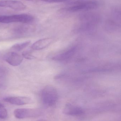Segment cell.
Instances as JSON below:
<instances>
[{
	"label": "cell",
	"mask_w": 121,
	"mask_h": 121,
	"mask_svg": "<svg viewBox=\"0 0 121 121\" xmlns=\"http://www.w3.org/2000/svg\"><path fill=\"white\" fill-rule=\"evenodd\" d=\"M80 20V24L77 29L78 31H87L94 29L99 23L100 17L95 13H86L81 15Z\"/></svg>",
	"instance_id": "obj_1"
},
{
	"label": "cell",
	"mask_w": 121,
	"mask_h": 121,
	"mask_svg": "<svg viewBox=\"0 0 121 121\" xmlns=\"http://www.w3.org/2000/svg\"><path fill=\"white\" fill-rule=\"evenodd\" d=\"M53 39L51 38H45L39 39L35 42L31 48L34 50H40L43 49L48 46L53 42Z\"/></svg>",
	"instance_id": "obj_11"
},
{
	"label": "cell",
	"mask_w": 121,
	"mask_h": 121,
	"mask_svg": "<svg viewBox=\"0 0 121 121\" xmlns=\"http://www.w3.org/2000/svg\"><path fill=\"white\" fill-rule=\"evenodd\" d=\"M63 113L66 115L78 116L82 115L84 113L83 108L71 104H67L63 109Z\"/></svg>",
	"instance_id": "obj_8"
},
{
	"label": "cell",
	"mask_w": 121,
	"mask_h": 121,
	"mask_svg": "<svg viewBox=\"0 0 121 121\" xmlns=\"http://www.w3.org/2000/svg\"><path fill=\"white\" fill-rule=\"evenodd\" d=\"M22 56L14 52H11L6 54L4 58L6 62L13 66H17L20 65L23 60Z\"/></svg>",
	"instance_id": "obj_7"
},
{
	"label": "cell",
	"mask_w": 121,
	"mask_h": 121,
	"mask_svg": "<svg viewBox=\"0 0 121 121\" xmlns=\"http://www.w3.org/2000/svg\"><path fill=\"white\" fill-rule=\"evenodd\" d=\"M76 51V47H73L66 51L54 56L53 60L57 61H64L70 59L74 55Z\"/></svg>",
	"instance_id": "obj_10"
},
{
	"label": "cell",
	"mask_w": 121,
	"mask_h": 121,
	"mask_svg": "<svg viewBox=\"0 0 121 121\" xmlns=\"http://www.w3.org/2000/svg\"><path fill=\"white\" fill-rule=\"evenodd\" d=\"M0 7L8 8L19 11L24 10L26 8L23 3L14 0H0Z\"/></svg>",
	"instance_id": "obj_6"
},
{
	"label": "cell",
	"mask_w": 121,
	"mask_h": 121,
	"mask_svg": "<svg viewBox=\"0 0 121 121\" xmlns=\"http://www.w3.org/2000/svg\"><path fill=\"white\" fill-rule=\"evenodd\" d=\"M15 117L19 119L33 118L40 116L42 112L40 110L33 108H18L14 112Z\"/></svg>",
	"instance_id": "obj_5"
},
{
	"label": "cell",
	"mask_w": 121,
	"mask_h": 121,
	"mask_svg": "<svg viewBox=\"0 0 121 121\" xmlns=\"http://www.w3.org/2000/svg\"><path fill=\"white\" fill-rule=\"evenodd\" d=\"M41 0L46 2L49 3L63 2L67 1V0Z\"/></svg>",
	"instance_id": "obj_17"
},
{
	"label": "cell",
	"mask_w": 121,
	"mask_h": 121,
	"mask_svg": "<svg viewBox=\"0 0 121 121\" xmlns=\"http://www.w3.org/2000/svg\"><path fill=\"white\" fill-rule=\"evenodd\" d=\"M58 98V92L52 86H46L42 91V100L43 104L47 107H51L55 104Z\"/></svg>",
	"instance_id": "obj_2"
},
{
	"label": "cell",
	"mask_w": 121,
	"mask_h": 121,
	"mask_svg": "<svg viewBox=\"0 0 121 121\" xmlns=\"http://www.w3.org/2000/svg\"></svg>",
	"instance_id": "obj_18"
},
{
	"label": "cell",
	"mask_w": 121,
	"mask_h": 121,
	"mask_svg": "<svg viewBox=\"0 0 121 121\" xmlns=\"http://www.w3.org/2000/svg\"><path fill=\"white\" fill-rule=\"evenodd\" d=\"M105 29L109 32H114L118 28V25L114 21L112 20H108L105 23Z\"/></svg>",
	"instance_id": "obj_12"
},
{
	"label": "cell",
	"mask_w": 121,
	"mask_h": 121,
	"mask_svg": "<svg viewBox=\"0 0 121 121\" xmlns=\"http://www.w3.org/2000/svg\"><path fill=\"white\" fill-rule=\"evenodd\" d=\"M71 6L66 9V10L71 12L81 11H87L95 9L98 7V3L95 0L83 1L78 0L71 2Z\"/></svg>",
	"instance_id": "obj_3"
},
{
	"label": "cell",
	"mask_w": 121,
	"mask_h": 121,
	"mask_svg": "<svg viewBox=\"0 0 121 121\" xmlns=\"http://www.w3.org/2000/svg\"><path fill=\"white\" fill-rule=\"evenodd\" d=\"M33 16L28 14H22L0 16V23L9 24L13 22L29 23L34 21Z\"/></svg>",
	"instance_id": "obj_4"
},
{
	"label": "cell",
	"mask_w": 121,
	"mask_h": 121,
	"mask_svg": "<svg viewBox=\"0 0 121 121\" xmlns=\"http://www.w3.org/2000/svg\"><path fill=\"white\" fill-rule=\"evenodd\" d=\"M112 14L115 19L117 20H120V11L117 8H115L112 9Z\"/></svg>",
	"instance_id": "obj_16"
},
{
	"label": "cell",
	"mask_w": 121,
	"mask_h": 121,
	"mask_svg": "<svg viewBox=\"0 0 121 121\" xmlns=\"http://www.w3.org/2000/svg\"><path fill=\"white\" fill-rule=\"evenodd\" d=\"M22 56L23 58H25L26 59H29V60H32L36 58V57L32 55L31 53L27 51L24 52L22 53Z\"/></svg>",
	"instance_id": "obj_15"
},
{
	"label": "cell",
	"mask_w": 121,
	"mask_h": 121,
	"mask_svg": "<svg viewBox=\"0 0 121 121\" xmlns=\"http://www.w3.org/2000/svg\"><path fill=\"white\" fill-rule=\"evenodd\" d=\"M31 41H28L23 43L15 44L11 47V49L17 51L19 52L27 47L30 43Z\"/></svg>",
	"instance_id": "obj_13"
},
{
	"label": "cell",
	"mask_w": 121,
	"mask_h": 121,
	"mask_svg": "<svg viewBox=\"0 0 121 121\" xmlns=\"http://www.w3.org/2000/svg\"><path fill=\"white\" fill-rule=\"evenodd\" d=\"M8 113L4 105L0 103V118L5 119L7 117Z\"/></svg>",
	"instance_id": "obj_14"
},
{
	"label": "cell",
	"mask_w": 121,
	"mask_h": 121,
	"mask_svg": "<svg viewBox=\"0 0 121 121\" xmlns=\"http://www.w3.org/2000/svg\"><path fill=\"white\" fill-rule=\"evenodd\" d=\"M4 102L12 104L22 105L31 103L32 100L30 98L27 97H10L5 98L3 99Z\"/></svg>",
	"instance_id": "obj_9"
}]
</instances>
